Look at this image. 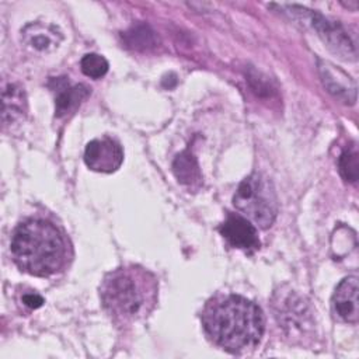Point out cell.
Wrapping results in <instances>:
<instances>
[{"label":"cell","mask_w":359,"mask_h":359,"mask_svg":"<svg viewBox=\"0 0 359 359\" xmlns=\"http://www.w3.org/2000/svg\"><path fill=\"white\" fill-rule=\"evenodd\" d=\"M25 39L36 50H50L57 46L60 35L53 27L31 24L24 29Z\"/></svg>","instance_id":"cell-14"},{"label":"cell","mask_w":359,"mask_h":359,"mask_svg":"<svg viewBox=\"0 0 359 359\" xmlns=\"http://www.w3.org/2000/svg\"><path fill=\"white\" fill-rule=\"evenodd\" d=\"M172 171L178 182L182 185L196 189L202 184V174L199 170V164L195 158V156L189 151L185 150L180 153L174 161H172Z\"/></svg>","instance_id":"cell-12"},{"label":"cell","mask_w":359,"mask_h":359,"mask_svg":"<svg viewBox=\"0 0 359 359\" xmlns=\"http://www.w3.org/2000/svg\"><path fill=\"white\" fill-rule=\"evenodd\" d=\"M275 317L278 323L292 337H303L313 327L311 313L309 304L304 303L303 297L296 292L289 290L287 293H276L273 303Z\"/></svg>","instance_id":"cell-5"},{"label":"cell","mask_w":359,"mask_h":359,"mask_svg":"<svg viewBox=\"0 0 359 359\" xmlns=\"http://www.w3.org/2000/svg\"><path fill=\"white\" fill-rule=\"evenodd\" d=\"M318 70L325 88L345 104H355L356 83L344 70L327 60H318Z\"/></svg>","instance_id":"cell-9"},{"label":"cell","mask_w":359,"mask_h":359,"mask_svg":"<svg viewBox=\"0 0 359 359\" xmlns=\"http://www.w3.org/2000/svg\"><path fill=\"white\" fill-rule=\"evenodd\" d=\"M310 11V10H309ZM311 24L318 35L323 38L325 45L341 59L355 60L356 59V45L352 41L346 29L337 21H330L324 15L310 11L309 13Z\"/></svg>","instance_id":"cell-6"},{"label":"cell","mask_w":359,"mask_h":359,"mask_svg":"<svg viewBox=\"0 0 359 359\" xmlns=\"http://www.w3.org/2000/svg\"><path fill=\"white\" fill-rule=\"evenodd\" d=\"M57 95H56V115L57 116H66L70 112H74L79 105L88 97L90 90L84 84L77 86H69L65 84L63 87H57Z\"/></svg>","instance_id":"cell-13"},{"label":"cell","mask_w":359,"mask_h":359,"mask_svg":"<svg viewBox=\"0 0 359 359\" xmlns=\"http://www.w3.org/2000/svg\"><path fill=\"white\" fill-rule=\"evenodd\" d=\"M128 45H130L135 49H146L149 46H153L154 43V34L147 25H137L133 27L129 32L125 35Z\"/></svg>","instance_id":"cell-17"},{"label":"cell","mask_w":359,"mask_h":359,"mask_svg":"<svg viewBox=\"0 0 359 359\" xmlns=\"http://www.w3.org/2000/svg\"><path fill=\"white\" fill-rule=\"evenodd\" d=\"M220 233L234 248L244 251H254L259 248V238L255 226L241 215L229 213L220 226Z\"/></svg>","instance_id":"cell-8"},{"label":"cell","mask_w":359,"mask_h":359,"mask_svg":"<svg viewBox=\"0 0 359 359\" xmlns=\"http://www.w3.org/2000/svg\"><path fill=\"white\" fill-rule=\"evenodd\" d=\"M10 250L15 265L34 276H50L67 262L69 247L63 233L49 220L28 219L11 236Z\"/></svg>","instance_id":"cell-3"},{"label":"cell","mask_w":359,"mask_h":359,"mask_svg":"<svg viewBox=\"0 0 359 359\" xmlns=\"http://www.w3.org/2000/svg\"><path fill=\"white\" fill-rule=\"evenodd\" d=\"M3 123L4 126L18 125L27 116V98L18 84H8L3 90Z\"/></svg>","instance_id":"cell-11"},{"label":"cell","mask_w":359,"mask_h":359,"mask_svg":"<svg viewBox=\"0 0 359 359\" xmlns=\"http://www.w3.org/2000/svg\"><path fill=\"white\" fill-rule=\"evenodd\" d=\"M81 72L91 79H101L108 72V62L97 53H87L80 62Z\"/></svg>","instance_id":"cell-16"},{"label":"cell","mask_w":359,"mask_h":359,"mask_svg":"<svg viewBox=\"0 0 359 359\" xmlns=\"http://www.w3.org/2000/svg\"><path fill=\"white\" fill-rule=\"evenodd\" d=\"M202 324L209 339L230 353L255 349L265 330L261 309L236 294L210 300L202 313Z\"/></svg>","instance_id":"cell-1"},{"label":"cell","mask_w":359,"mask_h":359,"mask_svg":"<svg viewBox=\"0 0 359 359\" xmlns=\"http://www.w3.org/2000/svg\"><path fill=\"white\" fill-rule=\"evenodd\" d=\"M359 285L356 276H348L341 280L332 294V309L335 316L345 323L356 324L359 320L358 303Z\"/></svg>","instance_id":"cell-10"},{"label":"cell","mask_w":359,"mask_h":359,"mask_svg":"<svg viewBox=\"0 0 359 359\" xmlns=\"http://www.w3.org/2000/svg\"><path fill=\"white\" fill-rule=\"evenodd\" d=\"M338 168L345 181L356 182L359 175V163H358V150L355 146L342 151L338 160Z\"/></svg>","instance_id":"cell-15"},{"label":"cell","mask_w":359,"mask_h":359,"mask_svg":"<svg viewBox=\"0 0 359 359\" xmlns=\"http://www.w3.org/2000/svg\"><path fill=\"white\" fill-rule=\"evenodd\" d=\"M87 167L97 172H114L123 161L121 144L111 137H100L91 140L84 151Z\"/></svg>","instance_id":"cell-7"},{"label":"cell","mask_w":359,"mask_h":359,"mask_svg":"<svg viewBox=\"0 0 359 359\" xmlns=\"http://www.w3.org/2000/svg\"><path fill=\"white\" fill-rule=\"evenodd\" d=\"M233 205L259 229L271 227L278 215L275 188L261 172H252L240 182L233 195Z\"/></svg>","instance_id":"cell-4"},{"label":"cell","mask_w":359,"mask_h":359,"mask_svg":"<svg viewBox=\"0 0 359 359\" xmlns=\"http://www.w3.org/2000/svg\"><path fill=\"white\" fill-rule=\"evenodd\" d=\"M100 296L102 307L115 323L130 324L153 311L158 297V283L150 271L139 265H126L105 275Z\"/></svg>","instance_id":"cell-2"},{"label":"cell","mask_w":359,"mask_h":359,"mask_svg":"<svg viewBox=\"0 0 359 359\" xmlns=\"http://www.w3.org/2000/svg\"><path fill=\"white\" fill-rule=\"evenodd\" d=\"M22 303L29 307V309H38L43 304V297L35 292H28V293H24L22 297H21Z\"/></svg>","instance_id":"cell-18"}]
</instances>
